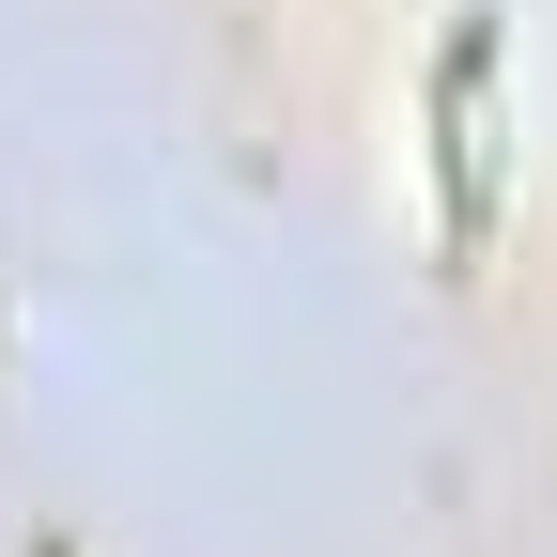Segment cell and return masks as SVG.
<instances>
[{
    "label": "cell",
    "mask_w": 557,
    "mask_h": 557,
    "mask_svg": "<svg viewBox=\"0 0 557 557\" xmlns=\"http://www.w3.org/2000/svg\"><path fill=\"white\" fill-rule=\"evenodd\" d=\"M496 78H511L496 16H465V32L434 47V78H418V124H434V248H449V278H480V248H496V186H511Z\"/></svg>",
    "instance_id": "6da1fadb"
}]
</instances>
